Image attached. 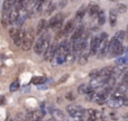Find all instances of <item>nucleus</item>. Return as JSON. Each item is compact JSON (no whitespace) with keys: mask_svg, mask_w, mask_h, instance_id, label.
<instances>
[{"mask_svg":"<svg viewBox=\"0 0 128 121\" xmlns=\"http://www.w3.org/2000/svg\"><path fill=\"white\" fill-rule=\"evenodd\" d=\"M50 39H51V36H50L48 33L44 31L43 34H40V38L36 40L35 45H34V51H35V53L38 54V55L44 54L45 51H46L50 46Z\"/></svg>","mask_w":128,"mask_h":121,"instance_id":"f257e3e1","label":"nucleus"},{"mask_svg":"<svg viewBox=\"0 0 128 121\" xmlns=\"http://www.w3.org/2000/svg\"><path fill=\"white\" fill-rule=\"evenodd\" d=\"M124 52H125V48H124V46H122V42L115 39V38H112V39L109 42L108 53L107 54H108L110 57H117V56H119L120 57Z\"/></svg>","mask_w":128,"mask_h":121,"instance_id":"f03ea898","label":"nucleus"},{"mask_svg":"<svg viewBox=\"0 0 128 121\" xmlns=\"http://www.w3.org/2000/svg\"><path fill=\"white\" fill-rule=\"evenodd\" d=\"M80 120L81 121H102V113L101 111L94 110V109H88V110H84Z\"/></svg>","mask_w":128,"mask_h":121,"instance_id":"7ed1b4c3","label":"nucleus"},{"mask_svg":"<svg viewBox=\"0 0 128 121\" xmlns=\"http://www.w3.org/2000/svg\"><path fill=\"white\" fill-rule=\"evenodd\" d=\"M108 35L107 33H100L98 36H96L94 38L91 39V44H90V54L91 55H97V52H98V48H99L100 44H101L102 40L107 39Z\"/></svg>","mask_w":128,"mask_h":121,"instance_id":"20e7f679","label":"nucleus"},{"mask_svg":"<svg viewBox=\"0 0 128 121\" xmlns=\"http://www.w3.org/2000/svg\"><path fill=\"white\" fill-rule=\"evenodd\" d=\"M33 42H34V30L30 28L24 30V38H22V43L20 47L24 51H28V49L32 48Z\"/></svg>","mask_w":128,"mask_h":121,"instance_id":"39448f33","label":"nucleus"},{"mask_svg":"<svg viewBox=\"0 0 128 121\" xmlns=\"http://www.w3.org/2000/svg\"><path fill=\"white\" fill-rule=\"evenodd\" d=\"M66 112L70 117L74 118L76 120H80L84 112V109L81 106H76V104H70L66 107Z\"/></svg>","mask_w":128,"mask_h":121,"instance_id":"423d86ee","label":"nucleus"},{"mask_svg":"<svg viewBox=\"0 0 128 121\" xmlns=\"http://www.w3.org/2000/svg\"><path fill=\"white\" fill-rule=\"evenodd\" d=\"M102 121H118L119 116L114 109L104 108L102 110Z\"/></svg>","mask_w":128,"mask_h":121,"instance_id":"0eeeda50","label":"nucleus"},{"mask_svg":"<svg viewBox=\"0 0 128 121\" xmlns=\"http://www.w3.org/2000/svg\"><path fill=\"white\" fill-rule=\"evenodd\" d=\"M58 44L56 42L52 43L51 45L48 46V48L45 51L44 53V58L45 61H52L54 58V56L56 55V51H58Z\"/></svg>","mask_w":128,"mask_h":121,"instance_id":"6e6552de","label":"nucleus"},{"mask_svg":"<svg viewBox=\"0 0 128 121\" xmlns=\"http://www.w3.org/2000/svg\"><path fill=\"white\" fill-rule=\"evenodd\" d=\"M44 110H35L26 115V121H40L44 117Z\"/></svg>","mask_w":128,"mask_h":121,"instance_id":"1a4fd4ad","label":"nucleus"},{"mask_svg":"<svg viewBox=\"0 0 128 121\" xmlns=\"http://www.w3.org/2000/svg\"><path fill=\"white\" fill-rule=\"evenodd\" d=\"M63 20H64V16L62 15V13H58V15L53 16V17L50 19V21L46 24V27H48V28H53V27L56 26V25L63 24Z\"/></svg>","mask_w":128,"mask_h":121,"instance_id":"9d476101","label":"nucleus"},{"mask_svg":"<svg viewBox=\"0 0 128 121\" xmlns=\"http://www.w3.org/2000/svg\"><path fill=\"white\" fill-rule=\"evenodd\" d=\"M122 99H124V98H114V97H111L110 99H108L107 104H108V107L110 109H114V110H115V109H118L122 106Z\"/></svg>","mask_w":128,"mask_h":121,"instance_id":"9b49d317","label":"nucleus"},{"mask_svg":"<svg viewBox=\"0 0 128 121\" xmlns=\"http://www.w3.org/2000/svg\"><path fill=\"white\" fill-rule=\"evenodd\" d=\"M108 46H109V42L108 39H104L101 42V44H100L99 48H98V52H97V55L99 58H102L104 56L107 55V53H108Z\"/></svg>","mask_w":128,"mask_h":121,"instance_id":"f8f14e48","label":"nucleus"},{"mask_svg":"<svg viewBox=\"0 0 128 121\" xmlns=\"http://www.w3.org/2000/svg\"><path fill=\"white\" fill-rule=\"evenodd\" d=\"M51 115L54 121H65V115L58 109H52Z\"/></svg>","mask_w":128,"mask_h":121,"instance_id":"ddd939ff","label":"nucleus"},{"mask_svg":"<svg viewBox=\"0 0 128 121\" xmlns=\"http://www.w3.org/2000/svg\"><path fill=\"white\" fill-rule=\"evenodd\" d=\"M75 28V24H74V20H70V21L68 22V24L65 25V27H64V29L61 33L63 34V35H68V34H70L71 31H73Z\"/></svg>","mask_w":128,"mask_h":121,"instance_id":"4468645a","label":"nucleus"},{"mask_svg":"<svg viewBox=\"0 0 128 121\" xmlns=\"http://www.w3.org/2000/svg\"><path fill=\"white\" fill-rule=\"evenodd\" d=\"M109 20H110V26L115 27L117 24V10L116 9H110L109 11Z\"/></svg>","mask_w":128,"mask_h":121,"instance_id":"2eb2a0df","label":"nucleus"},{"mask_svg":"<svg viewBox=\"0 0 128 121\" xmlns=\"http://www.w3.org/2000/svg\"><path fill=\"white\" fill-rule=\"evenodd\" d=\"M18 17H19V11L12 7L10 12H9V21H10V24H15L16 20L18 19Z\"/></svg>","mask_w":128,"mask_h":121,"instance_id":"dca6fc26","label":"nucleus"},{"mask_svg":"<svg viewBox=\"0 0 128 121\" xmlns=\"http://www.w3.org/2000/svg\"><path fill=\"white\" fill-rule=\"evenodd\" d=\"M92 89L89 86V84H81V85L78 88V92L80 93V94H83V95H86L89 94L90 92H92Z\"/></svg>","mask_w":128,"mask_h":121,"instance_id":"f3484780","label":"nucleus"},{"mask_svg":"<svg viewBox=\"0 0 128 121\" xmlns=\"http://www.w3.org/2000/svg\"><path fill=\"white\" fill-rule=\"evenodd\" d=\"M99 11H100V8H99V6H98L97 3L90 4L89 8H88V12H89V15H90L91 17H94V16L97 17L98 13H99Z\"/></svg>","mask_w":128,"mask_h":121,"instance_id":"a211bd4d","label":"nucleus"},{"mask_svg":"<svg viewBox=\"0 0 128 121\" xmlns=\"http://www.w3.org/2000/svg\"><path fill=\"white\" fill-rule=\"evenodd\" d=\"M45 28H46V20L45 19H40L38 21V25H37V28H36V34L37 35H40V34L44 33Z\"/></svg>","mask_w":128,"mask_h":121,"instance_id":"6ab92c4d","label":"nucleus"},{"mask_svg":"<svg viewBox=\"0 0 128 121\" xmlns=\"http://www.w3.org/2000/svg\"><path fill=\"white\" fill-rule=\"evenodd\" d=\"M86 7L84 6V4L80 7V9L76 11V15H75V20H76V21H80V20H81L82 18L84 17V15H86Z\"/></svg>","mask_w":128,"mask_h":121,"instance_id":"aec40b11","label":"nucleus"},{"mask_svg":"<svg viewBox=\"0 0 128 121\" xmlns=\"http://www.w3.org/2000/svg\"><path fill=\"white\" fill-rule=\"evenodd\" d=\"M30 82L33 84H35V85H40V84H43V83L46 82V77H44V76H34V77H32Z\"/></svg>","mask_w":128,"mask_h":121,"instance_id":"412c9836","label":"nucleus"},{"mask_svg":"<svg viewBox=\"0 0 128 121\" xmlns=\"http://www.w3.org/2000/svg\"><path fill=\"white\" fill-rule=\"evenodd\" d=\"M83 51L81 54H80V57H79V64H81V65H84V64L88 62V57H89V53L88 52Z\"/></svg>","mask_w":128,"mask_h":121,"instance_id":"4be33fe9","label":"nucleus"},{"mask_svg":"<svg viewBox=\"0 0 128 121\" xmlns=\"http://www.w3.org/2000/svg\"><path fill=\"white\" fill-rule=\"evenodd\" d=\"M126 37H127L126 31H124V30H119V31H117V33H116V35L114 36L112 38H115V39H117V40H119V42H122V40L126 39Z\"/></svg>","mask_w":128,"mask_h":121,"instance_id":"5701e85b","label":"nucleus"},{"mask_svg":"<svg viewBox=\"0 0 128 121\" xmlns=\"http://www.w3.org/2000/svg\"><path fill=\"white\" fill-rule=\"evenodd\" d=\"M116 64L118 66H120V67L126 66L128 64V56H120V57H118V60L116 61Z\"/></svg>","mask_w":128,"mask_h":121,"instance_id":"b1692460","label":"nucleus"},{"mask_svg":"<svg viewBox=\"0 0 128 121\" xmlns=\"http://www.w3.org/2000/svg\"><path fill=\"white\" fill-rule=\"evenodd\" d=\"M98 18V24L100 25V26H102V25L104 24V21H106V16H104V10H100L99 13H98L97 16Z\"/></svg>","mask_w":128,"mask_h":121,"instance_id":"393cba45","label":"nucleus"},{"mask_svg":"<svg viewBox=\"0 0 128 121\" xmlns=\"http://www.w3.org/2000/svg\"><path fill=\"white\" fill-rule=\"evenodd\" d=\"M55 9V4L53 2H47V6H45V15H51L53 10Z\"/></svg>","mask_w":128,"mask_h":121,"instance_id":"a878e982","label":"nucleus"},{"mask_svg":"<svg viewBox=\"0 0 128 121\" xmlns=\"http://www.w3.org/2000/svg\"><path fill=\"white\" fill-rule=\"evenodd\" d=\"M20 84H19V81L18 80H16V81H14L12 83L10 84V88H9V90L11 91V92H15V91H17L18 89H19Z\"/></svg>","mask_w":128,"mask_h":121,"instance_id":"bb28decb","label":"nucleus"},{"mask_svg":"<svg viewBox=\"0 0 128 121\" xmlns=\"http://www.w3.org/2000/svg\"><path fill=\"white\" fill-rule=\"evenodd\" d=\"M1 24H2V26H4V28H6V27H8V25H10V21H9V16L8 15H2Z\"/></svg>","mask_w":128,"mask_h":121,"instance_id":"cd10ccee","label":"nucleus"},{"mask_svg":"<svg viewBox=\"0 0 128 121\" xmlns=\"http://www.w3.org/2000/svg\"><path fill=\"white\" fill-rule=\"evenodd\" d=\"M126 11H127V7H126V4H124V3L118 4L117 12H119V13H125Z\"/></svg>","mask_w":128,"mask_h":121,"instance_id":"c85d7f7f","label":"nucleus"},{"mask_svg":"<svg viewBox=\"0 0 128 121\" xmlns=\"http://www.w3.org/2000/svg\"><path fill=\"white\" fill-rule=\"evenodd\" d=\"M18 31H19V28H18V27H12V28L9 29V35H10V37L12 38Z\"/></svg>","mask_w":128,"mask_h":121,"instance_id":"c756f323","label":"nucleus"},{"mask_svg":"<svg viewBox=\"0 0 128 121\" xmlns=\"http://www.w3.org/2000/svg\"><path fill=\"white\" fill-rule=\"evenodd\" d=\"M65 98L68 100H70V101H73V100L75 99V97L73 95V93L72 92H68V93H66V95H65Z\"/></svg>","mask_w":128,"mask_h":121,"instance_id":"7c9ffc66","label":"nucleus"},{"mask_svg":"<svg viewBox=\"0 0 128 121\" xmlns=\"http://www.w3.org/2000/svg\"><path fill=\"white\" fill-rule=\"evenodd\" d=\"M4 102H6V99H4V95H0V106H4Z\"/></svg>","mask_w":128,"mask_h":121,"instance_id":"2f4dec72","label":"nucleus"},{"mask_svg":"<svg viewBox=\"0 0 128 121\" xmlns=\"http://www.w3.org/2000/svg\"><path fill=\"white\" fill-rule=\"evenodd\" d=\"M122 106L128 107V97H127V98H124V99H122Z\"/></svg>","mask_w":128,"mask_h":121,"instance_id":"473e14b6","label":"nucleus"},{"mask_svg":"<svg viewBox=\"0 0 128 121\" xmlns=\"http://www.w3.org/2000/svg\"><path fill=\"white\" fill-rule=\"evenodd\" d=\"M64 4H68V1H61V2H58V6H60L61 8H63Z\"/></svg>","mask_w":128,"mask_h":121,"instance_id":"72a5a7b5","label":"nucleus"},{"mask_svg":"<svg viewBox=\"0 0 128 121\" xmlns=\"http://www.w3.org/2000/svg\"><path fill=\"white\" fill-rule=\"evenodd\" d=\"M126 34H127V36H128V27H127V31H126Z\"/></svg>","mask_w":128,"mask_h":121,"instance_id":"f704fd0d","label":"nucleus"},{"mask_svg":"<svg viewBox=\"0 0 128 121\" xmlns=\"http://www.w3.org/2000/svg\"><path fill=\"white\" fill-rule=\"evenodd\" d=\"M127 52H128V48H127Z\"/></svg>","mask_w":128,"mask_h":121,"instance_id":"c9c22d12","label":"nucleus"}]
</instances>
